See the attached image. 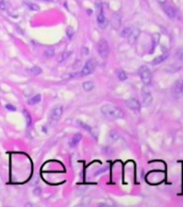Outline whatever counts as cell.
I'll use <instances>...</instances> for the list:
<instances>
[{"instance_id":"obj_1","label":"cell","mask_w":183,"mask_h":207,"mask_svg":"<svg viewBox=\"0 0 183 207\" xmlns=\"http://www.w3.org/2000/svg\"><path fill=\"white\" fill-rule=\"evenodd\" d=\"M101 113L109 120H118L124 118V112L122 109L113 105H105L101 107Z\"/></svg>"},{"instance_id":"obj_2","label":"cell","mask_w":183,"mask_h":207,"mask_svg":"<svg viewBox=\"0 0 183 207\" xmlns=\"http://www.w3.org/2000/svg\"><path fill=\"white\" fill-rule=\"evenodd\" d=\"M97 51H98L99 56L101 57V58H103V59H106L107 57L109 56L110 49H109V44H108L107 40H105V39L99 40V42L97 43Z\"/></svg>"},{"instance_id":"obj_3","label":"cell","mask_w":183,"mask_h":207,"mask_svg":"<svg viewBox=\"0 0 183 207\" xmlns=\"http://www.w3.org/2000/svg\"><path fill=\"white\" fill-rule=\"evenodd\" d=\"M139 76L141 78V81L144 85H149L152 81V74H151L150 69L146 66H141L139 68Z\"/></svg>"},{"instance_id":"obj_4","label":"cell","mask_w":183,"mask_h":207,"mask_svg":"<svg viewBox=\"0 0 183 207\" xmlns=\"http://www.w3.org/2000/svg\"><path fill=\"white\" fill-rule=\"evenodd\" d=\"M96 66H97V63L95 59H90V61H87L85 63V65L83 66V68L81 70V73H80V76L82 77H84V76H90L92 73L95 71V69H96Z\"/></svg>"},{"instance_id":"obj_5","label":"cell","mask_w":183,"mask_h":207,"mask_svg":"<svg viewBox=\"0 0 183 207\" xmlns=\"http://www.w3.org/2000/svg\"><path fill=\"white\" fill-rule=\"evenodd\" d=\"M63 111H64V107H63L61 105L55 106L53 109L51 110V112H50V119L53 120V121L59 120L61 117V114H63Z\"/></svg>"},{"instance_id":"obj_6","label":"cell","mask_w":183,"mask_h":207,"mask_svg":"<svg viewBox=\"0 0 183 207\" xmlns=\"http://www.w3.org/2000/svg\"><path fill=\"white\" fill-rule=\"evenodd\" d=\"M126 106L130 110H133V111H139V110H140V107H141L139 100L136 99V98H129V99H127Z\"/></svg>"},{"instance_id":"obj_7","label":"cell","mask_w":183,"mask_h":207,"mask_svg":"<svg viewBox=\"0 0 183 207\" xmlns=\"http://www.w3.org/2000/svg\"><path fill=\"white\" fill-rule=\"evenodd\" d=\"M97 23L98 26L101 29L107 28V26H108V20H107L106 16H105V14H103L102 11H99L97 13Z\"/></svg>"},{"instance_id":"obj_8","label":"cell","mask_w":183,"mask_h":207,"mask_svg":"<svg viewBox=\"0 0 183 207\" xmlns=\"http://www.w3.org/2000/svg\"><path fill=\"white\" fill-rule=\"evenodd\" d=\"M183 92V79H178L172 85V93L179 95Z\"/></svg>"},{"instance_id":"obj_9","label":"cell","mask_w":183,"mask_h":207,"mask_svg":"<svg viewBox=\"0 0 183 207\" xmlns=\"http://www.w3.org/2000/svg\"><path fill=\"white\" fill-rule=\"evenodd\" d=\"M152 100H153V98H152V95H151L150 92L143 91L142 92V105L144 106V107H148V106H150Z\"/></svg>"},{"instance_id":"obj_10","label":"cell","mask_w":183,"mask_h":207,"mask_svg":"<svg viewBox=\"0 0 183 207\" xmlns=\"http://www.w3.org/2000/svg\"><path fill=\"white\" fill-rule=\"evenodd\" d=\"M139 33H140V31H139V29L137 28V27L131 28V31H130L129 36L127 37V39H128V41H129L130 43H135V42H136V40L138 39V37H139Z\"/></svg>"},{"instance_id":"obj_11","label":"cell","mask_w":183,"mask_h":207,"mask_svg":"<svg viewBox=\"0 0 183 207\" xmlns=\"http://www.w3.org/2000/svg\"><path fill=\"white\" fill-rule=\"evenodd\" d=\"M163 10H164V12L167 14V16L168 17H170V18H176V17H177V11H176L175 8L163 5Z\"/></svg>"},{"instance_id":"obj_12","label":"cell","mask_w":183,"mask_h":207,"mask_svg":"<svg viewBox=\"0 0 183 207\" xmlns=\"http://www.w3.org/2000/svg\"><path fill=\"white\" fill-rule=\"evenodd\" d=\"M168 52H164L162 55H159V57H156V58H154V61H152V64L153 65H157V64H159V63H163L164 61H166L167 57H168Z\"/></svg>"},{"instance_id":"obj_13","label":"cell","mask_w":183,"mask_h":207,"mask_svg":"<svg viewBox=\"0 0 183 207\" xmlns=\"http://www.w3.org/2000/svg\"><path fill=\"white\" fill-rule=\"evenodd\" d=\"M81 137H82V135L79 134V133H78V134H76V135H73V137L71 138V140H70V142H69L70 147L74 148V147H76L78 143H79V141L81 140Z\"/></svg>"},{"instance_id":"obj_14","label":"cell","mask_w":183,"mask_h":207,"mask_svg":"<svg viewBox=\"0 0 183 207\" xmlns=\"http://www.w3.org/2000/svg\"><path fill=\"white\" fill-rule=\"evenodd\" d=\"M83 89L85 91V92H90V91H92V89H94V87H95V83H94L93 81H86L83 83Z\"/></svg>"},{"instance_id":"obj_15","label":"cell","mask_w":183,"mask_h":207,"mask_svg":"<svg viewBox=\"0 0 183 207\" xmlns=\"http://www.w3.org/2000/svg\"><path fill=\"white\" fill-rule=\"evenodd\" d=\"M40 102H41V95H40V94H37V95L33 96V97L29 99V100H28V105L33 106V105H36V104H39Z\"/></svg>"},{"instance_id":"obj_16","label":"cell","mask_w":183,"mask_h":207,"mask_svg":"<svg viewBox=\"0 0 183 207\" xmlns=\"http://www.w3.org/2000/svg\"><path fill=\"white\" fill-rule=\"evenodd\" d=\"M41 72H42V69H41L40 67H37V66L28 69V73L31 74V76H38V74H40Z\"/></svg>"},{"instance_id":"obj_17","label":"cell","mask_w":183,"mask_h":207,"mask_svg":"<svg viewBox=\"0 0 183 207\" xmlns=\"http://www.w3.org/2000/svg\"><path fill=\"white\" fill-rule=\"evenodd\" d=\"M55 55V50L53 48H49V49H46L43 53V56L45 58H51V57H53Z\"/></svg>"},{"instance_id":"obj_18","label":"cell","mask_w":183,"mask_h":207,"mask_svg":"<svg viewBox=\"0 0 183 207\" xmlns=\"http://www.w3.org/2000/svg\"><path fill=\"white\" fill-rule=\"evenodd\" d=\"M116 76H118V80H121V81L127 80V74L125 73V71H123V70H118V71H116Z\"/></svg>"},{"instance_id":"obj_19","label":"cell","mask_w":183,"mask_h":207,"mask_svg":"<svg viewBox=\"0 0 183 207\" xmlns=\"http://www.w3.org/2000/svg\"><path fill=\"white\" fill-rule=\"evenodd\" d=\"M71 55H72V52H71V51H66V52H64V54H63V55H61V57L59 58V63L66 61V59H68V58H69Z\"/></svg>"},{"instance_id":"obj_20","label":"cell","mask_w":183,"mask_h":207,"mask_svg":"<svg viewBox=\"0 0 183 207\" xmlns=\"http://www.w3.org/2000/svg\"><path fill=\"white\" fill-rule=\"evenodd\" d=\"M23 114H24L25 119H26V122H27V126H30V125H31V117H30L29 112H28V111H26V110H24V111H23Z\"/></svg>"},{"instance_id":"obj_21","label":"cell","mask_w":183,"mask_h":207,"mask_svg":"<svg viewBox=\"0 0 183 207\" xmlns=\"http://www.w3.org/2000/svg\"><path fill=\"white\" fill-rule=\"evenodd\" d=\"M25 4L28 7L31 11H39V5L38 4H36V3H30V2H25Z\"/></svg>"},{"instance_id":"obj_22","label":"cell","mask_w":183,"mask_h":207,"mask_svg":"<svg viewBox=\"0 0 183 207\" xmlns=\"http://www.w3.org/2000/svg\"><path fill=\"white\" fill-rule=\"evenodd\" d=\"M130 31H131V27H126V28L123 29L122 33H121V36L123 37V38H127V37L129 36Z\"/></svg>"},{"instance_id":"obj_23","label":"cell","mask_w":183,"mask_h":207,"mask_svg":"<svg viewBox=\"0 0 183 207\" xmlns=\"http://www.w3.org/2000/svg\"><path fill=\"white\" fill-rule=\"evenodd\" d=\"M79 124H80V125H81L83 128H85L86 130H88V132H90V133L93 135V136H95V135H94V133H93V130L90 128V125H87V124H85V123H83V122H81V121H79Z\"/></svg>"},{"instance_id":"obj_24","label":"cell","mask_w":183,"mask_h":207,"mask_svg":"<svg viewBox=\"0 0 183 207\" xmlns=\"http://www.w3.org/2000/svg\"><path fill=\"white\" fill-rule=\"evenodd\" d=\"M177 57L179 58L180 61H183V48H180V49L177 51Z\"/></svg>"},{"instance_id":"obj_25","label":"cell","mask_w":183,"mask_h":207,"mask_svg":"<svg viewBox=\"0 0 183 207\" xmlns=\"http://www.w3.org/2000/svg\"><path fill=\"white\" fill-rule=\"evenodd\" d=\"M73 33H74L73 29L71 28V27H68V28H67V37H68L69 39H72V38H73Z\"/></svg>"},{"instance_id":"obj_26","label":"cell","mask_w":183,"mask_h":207,"mask_svg":"<svg viewBox=\"0 0 183 207\" xmlns=\"http://www.w3.org/2000/svg\"><path fill=\"white\" fill-rule=\"evenodd\" d=\"M0 9H1V10H5V9H7L4 0H0Z\"/></svg>"},{"instance_id":"obj_27","label":"cell","mask_w":183,"mask_h":207,"mask_svg":"<svg viewBox=\"0 0 183 207\" xmlns=\"http://www.w3.org/2000/svg\"><path fill=\"white\" fill-rule=\"evenodd\" d=\"M5 108L8 110H11V111H15V110H16V108L12 105H5Z\"/></svg>"},{"instance_id":"obj_28","label":"cell","mask_w":183,"mask_h":207,"mask_svg":"<svg viewBox=\"0 0 183 207\" xmlns=\"http://www.w3.org/2000/svg\"><path fill=\"white\" fill-rule=\"evenodd\" d=\"M33 194L35 195H40L41 194V189L40 188H36L35 191H33Z\"/></svg>"},{"instance_id":"obj_29","label":"cell","mask_w":183,"mask_h":207,"mask_svg":"<svg viewBox=\"0 0 183 207\" xmlns=\"http://www.w3.org/2000/svg\"><path fill=\"white\" fill-rule=\"evenodd\" d=\"M82 51H83V53H82V54H83V55H84V56H86V55H88V49H87V48H83V50H82Z\"/></svg>"},{"instance_id":"obj_30","label":"cell","mask_w":183,"mask_h":207,"mask_svg":"<svg viewBox=\"0 0 183 207\" xmlns=\"http://www.w3.org/2000/svg\"><path fill=\"white\" fill-rule=\"evenodd\" d=\"M166 1H167V0H159V3L161 4V5H165Z\"/></svg>"},{"instance_id":"obj_31","label":"cell","mask_w":183,"mask_h":207,"mask_svg":"<svg viewBox=\"0 0 183 207\" xmlns=\"http://www.w3.org/2000/svg\"><path fill=\"white\" fill-rule=\"evenodd\" d=\"M40 1H46V2H53L55 0H40Z\"/></svg>"}]
</instances>
